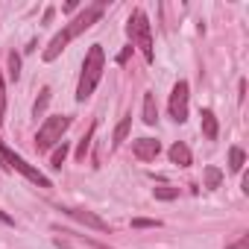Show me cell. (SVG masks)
<instances>
[{
	"mask_svg": "<svg viewBox=\"0 0 249 249\" xmlns=\"http://www.w3.org/2000/svg\"><path fill=\"white\" fill-rule=\"evenodd\" d=\"M103 9H106V3L85 6V9H82V12H79V15H76V18H73V21H71L65 30H62V33H59V36H56V38L47 44V50H44V62H53V59H59V53H62V50H65V47H68V44H71L76 36H82L85 30H91V27H94V24L103 18Z\"/></svg>",
	"mask_w": 249,
	"mask_h": 249,
	"instance_id": "6da1fadb",
	"label": "cell"
},
{
	"mask_svg": "<svg viewBox=\"0 0 249 249\" xmlns=\"http://www.w3.org/2000/svg\"><path fill=\"white\" fill-rule=\"evenodd\" d=\"M161 223L159 220H144V217H135L132 220V229H159Z\"/></svg>",
	"mask_w": 249,
	"mask_h": 249,
	"instance_id": "44dd1931",
	"label": "cell"
},
{
	"mask_svg": "<svg viewBox=\"0 0 249 249\" xmlns=\"http://www.w3.org/2000/svg\"><path fill=\"white\" fill-rule=\"evenodd\" d=\"M144 123H147V126H156V123H159V108H156V97L147 91L144 94Z\"/></svg>",
	"mask_w": 249,
	"mask_h": 249,
	"instance_id": "8fae6325",
	"label": "cell"
},
{
	"mask_svg": "<svg viewBox=\"0 0 249 249\" xmlns=\"http://www.w3.org/2000/svg\"><path fill=\"white\" fill-rule=\"evenodd\" d=\"M243 164H246L243 150H240V147H231V150H229V170H231V173H240Z\"/></svg>",
	"mask_w": 249,
	"mask_h": 249,
	"instance_id": "4fadbf2b",
	"label": "cell"
},
{
	"mask_svg": "<svg viewBox=\"0 0 249 249\" xmlns=\"http://www.w3.org/2000/svg\"><path fill=\"white\" fill-rule=\"evenodd\" d=\"M126 36L132 38V44L144 53L147 62L156 59V50H153V27H150V18L144 9H135L129 15V24H126Z\"/></svg>",
	"mask_w": 249,
	"mask_h": 249,
	"instance_id": "3957f363",
	"label": "cell"
},
{
	"mask_svg": "<svg viewBox=\"0 0 249 249\" xmlns=\"http://www.w3.org/2000/svg\"><path fill=\"white\" fill-rule=\"evenodd\" d=\"M220 182H223V173H220V167H205V188H220Z\"/></svg>",
	"mask_w": 249,
	"mask_h": 249,
	"instance_id": "9a60e30c",
	"label": "cell"
},
{
	"mask_svg": "<svg viewBox=\"0 0 249 249\" xmlns=\"http://www.w3.org/2000/svg\"><path fill=\"white\" fill-rule=\"evenodd\" d=\"M65 159H68V144H65V141H62V144H59V150H56V153H53V167H56V170H59V167H62V164H65Z\"/></svg>",
	"mask_w": 249,
	"mask_h": 249,
	"instance_id": "d6986e66",
	"label": "cell"
},
{
	"mask_svg": "<svg viewBox=\"0 0 249 249\" xmlns=\"http://www.w3.org/2000/svg\"><path fill=\"white\" fill-rule=\"evenodd\" d=\"M50 88H41V94H38V100H36V106H33V114L36 117H41L44 114V108H47V103H50Z\"/></svg>",
	"mask_w": 249,
	"mask_h": 249,
	"instance_id": "5bb4252c",
	"label": "cell"
},
{
	"mask_svg": "<svg viewBox=\"0 0 249 249\" xmlns=\"http://www.w3.org/2000/svg\"><path fill=\"white\" fill-rule=\"evenodd\" d=\"M9 76H12V79L21 76V56H18V53H9Z\"/></svg>",
	"mask_w": 249,
	"mask_h": 249,
	"instance_id": "ac0fdd59",
	"label": "cell"
},
{
	"mask_svg": "<svg viewBox=\"0 0 249 249\" xmlns=\"http://www.w3.org/2000/svg\"><path fill=\"white\" fill-rule=\"evenodd\" d=\"M202 132H205V138L208 141H217V135H220V126H217V117H214V111L211 108H202Z\"/></svg>",
	"mask_w": 249,
	"mask_h": 249,
	"instance_id": "30bf717a",
	"label": "cell"
},
{
	"mask_svg": "<svg viewBox=\"0 0 249 249\" xmlns=\"http://www.w3.org/2000/svg\"><path fill=\"white\" fill-rule=\"evenodd\" d=\"M94 129H97V126H91V129L85 132V138L79 141V147H76V159H79V161H85V156H88V147H91V138H94Z\"/></svg>",
	"mask_w": 249,
	"mask_h": 249,
	"instance_id": "2e32d148",
	"label": "cell"
},
{
	"mask_svg": "<svg viewBox=\"0 0 249 249\" xmlns=\"http://www.w3.org/2000/svg\"><path fill=\"white\" fill-rule=\"evenodd\" d=\"M68 126H71V117H68V114H53V117H47V120L41 123L38 135H36V150H38V153H47L50 147L62 144V135L68 132Z\"/></svg>",
	"mask_w": 249,
	"mask_h": 249,
	"instance_id": "277c9868",
	"label": "cell"
},
{
	"mask_svg": "<svg viewBox=\"0 0 249 249\" xmlns=\"http://www.w3.org/2000/svg\"><path fill=\"white\" fill-rule=\"evenodd\" d=\"M6 120V82L0 76V123Z\"/></svg>",
	"mask_w": 249,
	"mask_h": 249,
	"instance_id": "ffe728a7",
	"label": "cell"
},
{
	"mask_svg": "<svg viewBox=\"0 0 249 249\" xmlns=\"http://www.w3.org/2000/svg\"><path fill=\"white\" fill-rule=\"evenodd\" d=\"M246 246H249V234H243L237 243H231V246H226V249H246Z\"/></svg>",
	"mask_w": 249,
	"mask_h": 249,
	"instance_id": "7402d4cb",
	"label": "cell"
},
{
	"mask_svg": "<svg viewBox=\"0 0 249 249\" xmlns=\"http://www.w3.org/2000/svg\"><path fill=\"white\" fill-rule=\"evenodd\" d=\"M0 161H3V167H6V170H18L21 176H27V179H30L33 185H38V188H53V182H50L41 170H36L33 164H27V161H24L18 153H12L3 141H0Z\"/></svg>",
	"mask_w": 249,
	"mask_h": 249,
	"instance_id": "5b68a950",
	"label": "cell"
},
{
	"mask_svg": "<svg viewBox=\"0 0 249 249\" xmlns=\"http://www.w3.org/2000/svg\"><path fill=\"white\" fill-rule=\"evenodd\" d=\"M153 194H156V199H164V202H170V199H176V196H179V188H170V185H159Z\"/></svg>",
	"mask_w": 249,
	"mask_h": 249,
	"instance_id": "e0dca14e",
	"label": "cell"
},
{
	"mask_svg": "<svg viewBox=\"0 0 249 249\" xmlns=\"http://www.w3.org/2000/svg\"><path fill=\"white\" fill-rule=\"evenodd\" d=\"M132 153H135V159H141V161H156V156L161 153V144H159L156 138H138V141L132 144Z\"/></svg>",
	"mask_w": 249,
	"mask_h": 249,
	"instance_id": "ba28073f",
	"label": "cell"
},
{
	"mask_svg": "<svg viewBox=\"0 0 249 249\" xmlns=\"http://www.w3.org/2000/svg\"><path fill=\"white\" fill-rule=\"evenodd\" d=\"M103 65H106V53H103L100 44H94L85 53V62H82V76H79V85H76V100L79 103H85L94 94V88L103 76Z\"/></svg>",
	"mask_w": 249,
	"mask_h": 249,
	"instance_id": "7a4b0ae2",
	"label": "cell"
},
{
	"mask_svg": "<svg viewBox=\"0 0 249 249\" xmlns=\"http://www.w3.org/2000/svg\"><path fill=\"white\" fill-rule=\"evenodd\" d=\"M68 217H73V220H79L82 226H88V229H97V231H111V226L103 220V217H97L94 211H85V208H62Z\"/></svg>",
	"mask_w": 249,
	"mask_h": 249,
	"instance_id": "52a82bcc",
	"label": "cell"
},
{
	"mask_svg": "<svg viewBox=\"0 0 249 249\" xmlns=\"http://www.w3.org/2000/svg\"><path fill=\"white\" fill-rule=\"evenodd\" d=\"M170 161H173V164H179V167H188V164L194 161V156H191V150H188V144H182V141H176V144L170 147Z\"/></svg>",
	"mask_w": 249,
	"mask_h": 249,
	"instance_id": "9c48e42d",
	"label": "cell"
},
{
	"mask_svg": "<svg viewBox=\"0 0 249 249\" xmlns=\"http://www.w3.org/2000/svg\"><path fill=\"white\" fill-rule=\"evenodd\" d=\"M50 21H53V6H50V9L44 12V18H41V24H50Z\"/></svg>",
	"mask_w": 249,
	"mask_h": 249,
	"instance_id": "cb8c5ba5",
	"label": "cell"
},
{
	"mask_svg": "<svg viewBox=\"0 0 249 249\" xmlns=\"http://www.w3.org/2000/svg\"><path fill=\"white\" fill-rule=\"evenodd\" d=\"M129 129H132V114H126V117H123V120L117 123V129H114V147H120L123 141H126Z\"/></svg>",
	"mask_w": 249,
	"mask_h": 249,
	"instance_id": "7c38bea8",
	"label": "cell"
},
{
	"mask_svg": "<svg viewBox=\"0 0 249 249\" xmlns=\"http://www.w3.org/2000/svg\"><path fill=\"white\" fill-rule=\"evenodd\" d=\"M170 117L176 123H185L188 120V82L179 79L173 85V94H170Z\"/></svg>",
	"mask_w": 249,
	"mask_h": 249,
	"instance_id": "8992f818",
	"label": "cell"
},
{
	"mask_svg": "<svg viewBox=\"0 0 249 249\" xmlns=\"http://www.w3.org/2000/svg\"><path fill=\"white\" fill-rule=\"evenodd\" d=\"M129 53H132V47H126V50H123V53L117 56V65H123V62H126V59H129Z\"/></svg>",
	"mask_w": 249,
	"mask_h": 249,
	"instance_id": "603a6c76",
	"label": "cell"
}]
</instances>
